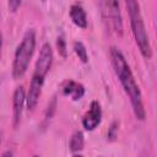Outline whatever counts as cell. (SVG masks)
<instances>
[{
  "instance_id": "cell-13",
  "label": "cell",
  "mask_w": 157,
  "mask_h": 157,
  "mask_svg": "<svg viewBox=\"0 0 157 157\" xmlns=\"http://www.w3.org/2000/svg\"><path fill=\"white\" fill-rule=\"evenodd\" d=\"M117 131H118V121H113L110 124V128L108 130V134H107V137L109 141H114L115 137H117Z\"/></svg>"
},
{
  "instance_id": "cell-12",
  "label": "cell",
  "mask_w": 157,
  "mask_h": 157,
  "mask_svg": "<svg viewBox=\"0 0 157 157\" xmlns=\"http://www.w3.org/2000/svg\"><path fill=\"white\" fill-rule=\"evenodd\" d=\"M56 47H58V52L63 58H66V42L64 39L63 36H59L56 39Z\"/></svg>"
},
{
  "instance_id": "cell-4",
  "label": "cell",
  "mask_w": 157,
  "mask_h": 157,
  "mask_svg": "<svg viewBox=\"0 0 157 157\" xmlns=\"http://www.w3.org/2000/svg\"><path fill=\"white\" fill-rule=\"evenodd\" d=\"M36 49V31L29 28L25 32L22 40L16 48L13 63H12V76L15 80L22 78L26 74L31 63L32 55Z\"/></svg>"
},
{
  "instance_id": "cell-10",
  "label": "cell",
  "mask_w": 157,
  "mask_h": 157,
  "mask_svg": "<svg viewBox=\"0 0 157 157\" xmlns=\"http://www.w3.org/2000/svg\"><path fill=\"white\" fill-rule=\"evenodd\" d=\"M70 151L72 152V155H77L80 151L83 150V146H85V136H83V132L77 130L75 131L72 135H71V139H70Z\"/></svg>"
},
{
  "instance_id": "cell-18",
  "label": "cell",
  "mask_w": 157,
  "mask_h": 157,
  "mask_svg": "<svg viewBox=\"0 0 157 157\" xmlns=\"http://www.w3.org/2000/svg\"><path fill=\"white\" fill-rule=\"evenodd\" d=\"M1 136H2V134L0 132V144H1Z\"/></svg>"
},
{
  "instance_id": "cell-7",
  "label": "cell",
  "mask_w": 157,
  "mask_h": 157,
  "mask_svg": "<svg viewBox=\"0 0 157 157\" xmlns=\"http://www.w3.org/2000/svg\"><path fill=\"white\" fill-rule=\"evenodd\" d=\"M26 103V91L23 86L16 87L13 96H12V109H13V128H17V125L21 121L23 107Z\"/></svg>"
},
{
  "instance_id": "cell-8",
  "label": "cell",
  "mask_w": 157,
  "mask_h": 157,
  "mask_svg": "<svg viewBox=\"0 0 157 157\" xmlns=\"http://www.w3.org/2000/svg\"><path fill=\"white\" fill-rule=\"evenodd\" d=\"M63 94L70 97L72 101H80L85 94V87L80 82L67 80L63 85Z\"/></svg>"
},
{
  "instance_id": "cell-2",
  "label": "cell",
  "mask_w": 157,
  "mask_h": 157,
  "mask_svg": "<svg viewBox=\"0 0 157 157\" xmlns=\"http://www.w3.org/2000/svg\"><path fill=\"white\" fill-rule=\"evenodd\" d=\"M53 59H54V55H53V49L50 44L44 43L39 50V55L34 65V71L32 74L29 90L26 96V105L28 110H33L38 104L42 88L44 85V80L52 67Z\"/></svg>"
},
{
  "instance_id": "cell-15",
  "label": "cell",
  "mask_w": 157,
  "mask_h": 157,
  "mask_svg": "<svg viewBox=\"0 0 157 157\" xmlns=\"http://www.w3.org/2000/svg\"><path fill=\"white\" fill-rule=\"evenodd\" d=\"M22 0H7V7L10 12H16L21 6Z\"/></svg>"
},
{
  "instance_id": "cell-6",
  "label": "cell",
  "mask_w": 157,
  "mask_h": 157,
  "mask_svg": "<svg viewBox=\"0 0 157 157\" xmlns=\"http://www.w3.org/2000/svg\"><path fill=\"white\" fill-rule=\"evenodd\" d=\"M102 120V108L98 101H92L90 104L88 110L82 118V126L87 131L94 130Z\"/></svg>"
},
{
  "instance_id": "cell-9",
  "label": "cell",
  "mask_w": 157,
  "mask_h": 157,
  "mask_svg": "<svg viewBox=\"0 0 157 157\" xmlns=\"http://www.w3.org/2000/svg\"><path fill=\"white\" fill-rule=\"evenodd\" d=\"M69 16H70L71 21L74 22V25L77 26L78 28H82V29L87 28V26H88L87 15L81 5H78V4L71 5L70 10H69Z\"/></svg>"
},
{
  "instance_id": "cell-5",
  "label": "cell",
  "mask_w": 157,
  "mask_h": 157,
  "mask_svg": "<svg viewBox=\"0 0 157 157\" xmlns=\"http://www.w3.org/2000/svg\"><path fill=\"white\" fill-rule=\"evenodd\" d=\"M101 12L104 22L117 36H123V18L118 0H99Z\"/></svg>"
},
{
  "instance_id": "cell-14",
  "label": "cell",
  "mask_w": 157,
  "mask_h": 157,
  "mask_svg": "<svg viewBox=\"0 0 157 157\" xmlns=\"http://www.w3.org/2000/svg\"><path fill=\"white\" fill-rule=\"evenodd\" d=\"M55 107H56V99L53 98V101H52V102L48 104V107H47L45 120H50V119H52V117H53V114H54V112H55Z\"/></svg>"
},
{
  "instance_id": "cell-16",
  "label": "cell",
  "mask_w": 157,
  "mask_h": 157,
  "mask_svg": "<svg viewBox=\"0 0 157 157\" xmlns=\"http://www.w3.org/2000/svg\"><path fill=\"white\" fill-rule=\"evenodd\" d=\"M1 48H2V34L0 33V55H1Z\"/></svg>"
},
{
  "instance_id": "cell-1",
  "label": "cell",
  "mask_w": 157,
  "mask_h": 157,
  "mask_svg": "<svg viewBox=\"0 0 157 157\" xmlns=\"http://www.w3.org/2000/svg\"><path fill=\"white\" fill-rule=\"evenodd\" d=\"M109 55H110V60H112V65L113 69L125 91V93L128 94L131 107H132V112L136 117V119L139 120H145L146 118V110L144 107V101H142V93L140 91V87L131 72V69L129 66V64L126 63L125 56L123 55V53L115 48L112 47L109 50Z\"/></svg>"
},
{
  "instance_id": "cell-19",
  "label": "cell",
  "mask_w": 157,
  "mask_h": 157,
  "mask_svg": "<svg viewBox=\"0 0 157 157\" xmlns=\"http://www.w3.org/2000/svg\"><path fill=\"white\" fill-rule=\"evenodd\" d=\"M42 1H45V0H42Z\"/></svg>"
},
{
  "instance_id": "cell-3",
  "label": "cell",
  "mask_w": 157,
  "mask_h": 157,
  "mask_svg": "<svg viewBox=\"0 0 157 157\" xmlns=\"http://www.w3.org/2000/svg\"><path fill=\"white\" fill-rule=\"evenodd\" d=\"M125 5H126L129 17H130L131 32L134 34L135 42L139 47V50L145 59H151L152 58V48L150 44V38H148V34H147V31L145 27L144 18L141 15L139 0H125Z\"/></svg>"
},
{
  "instance_id": "cell-17",
  "label": "cell",
  "mask_w": 157,
  "mask_h": 157,
  "mask_svg": "<svg viewBox=\"0 0 157 157\" xmlns=\"http://www.w3.org/2000/svg\"><path fill=\"white\" fill-rule=\"evenodd\" d=\"M2 156H12V152H10V151L4 152V153H2Z\"/></svg>"
},
{
  "instance_id": "cell-11",
  "label": "cell",
  "mask_w": 157,
  "mask_h": 157,
  "mask_svg": "<svg viewBox=\"0 0 157 157\" xmlns=\"http://www.w3.org/2000/svg\"><path fill=\"white\" fill-rule=\"evenodd\" d=\"M74 52L75 54L78 56V59L82 63H88V54H87V49L85 47V44L80 40L74 42Z\"/></svg>"
}]
</instances>
